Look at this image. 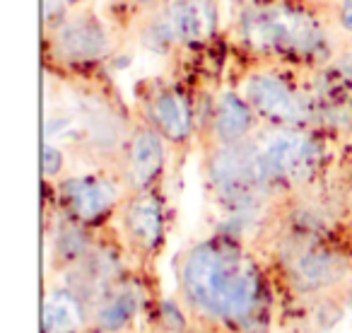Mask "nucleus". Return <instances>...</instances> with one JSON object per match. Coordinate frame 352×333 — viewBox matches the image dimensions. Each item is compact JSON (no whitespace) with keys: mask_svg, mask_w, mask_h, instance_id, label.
Wrapping results in <instances>:
<instances>
[{"mask_svg":"<svg viewBox=\"0 0 352 333\" xmlns=\"http://www.w3.org/2000/svg\"><path fill=\"white\" fill-rule=\"evenodd\" d=\"M184 280L201 307L222 316H244L256 299V275L215 246H198L186 261Z\"/></svg>","mask_w":352,"mask_h":333,"instance_id":"f257e3e1","label":"nucleus"},{"mask_svg":"<svg viewBox=\"0 0 352 333\" xmlns=\"http://www.w3.org/2000/svg\"><path fill=\"white\" fill-rule=\"evenodd\" d=\"M246 39L261 49L314 51L321 44V32L311 17L289 8H263L251 10L244 20Z\"/></svg>","mask_w":352,"mask_h":333,"instance_id":"f03ea898","label":"nucleus"},{"mask_svg":"<svg viewBox=\"0 0 352 333\" xmlns=\"http://www.w3.org/2000/svg\"><path fill=\"white\" fill-rule=\"evenodd\" d=\"M314 147L297 133H280L268 140L258 155L263 177H302L311 166Z\"/></svg>","mask_w":352,"mask_h":333,"instance_id":"7ed1b4c3","label":"nucleus"},{"mask_svg":"<svg viewBox=\"0 0 352 333\" xmlns=\"http://www.w3.org/2000/svg\"><path fill=\"white\" fill-rule=\"evenodd\" d=\"M251 104L265 116L278 118V121H299L304 116L302 102L289 92V87L283 80L273 75H258L246 85Z\"/></svg>","mask_w":352,"mask_h":333,"instance_id":"20e7f679","label":"nucleus"},{"mask_svg":"<svg viewBox=\"0 0 352 333\" xmlns=\"http://www.w3.org/2000/svg\"><path fill=\"white\" fill-rule=\"evenodd\" d=\"M212 174L227 196H239V193L251 191V186L258 179H265L258 155H251L246 150H227L217 155Z\"/></svg>","mask_w":352,"mask_h":333,"instance_id":"39448f33","label":"nucleus"},{"mask_svg":"<svg viewBox=\"0 0 352 333\" xmlns=\"http://www.w3.org/2000/svg\"><path fill=\"white\" fill-rule=\"evenodd\" d=\"M65 193H68L73 211L85 220L99 217L104 211H109V206L116 198V191H113L111 184L99 182V179H73L65 186Z\"/></svg>","mask_w":352,"mask_h":333,"instance_id":"423d86ee","label":"nucleus"},{"mask_svg":"<svg viewBox=\"0 0 352 333\" xmlns=\"http://www.w3.org/2000/svg\"><path fill=\"white\" fill-rule=\"evenodd\" d=\"M58 44L70 58H97L107 51V36L92 20H75L58 34Z\"/></svg>","mask_w":352,"mask_h":333,"instance_id":"0eeeda50","label":"nucleus"},{"mask_svg":"<svg viewBox=\"0 0 352 333\" xmlns=\"http://www.w3.org/2000/svg\"><path fill=\"white\" fill-rule=\"evenodd\" d=\"M169 25L174 30L176 39H201L212 27L210 6L208 3H198V0H182V3H176L169 10Z\"/></svg>","mask_w":352,"mask_h":333,"instance_id":"6e6552de","label":"nucleus"},{"mask_svg":"<svg viewBox=\"0 0 352 333\" xmlns=\"http://www.w3.org/2000/svg\"><path fill=\"white\" fill-rule=\"evenodd\" d=\"M82 323V309L78 299L68 292L49 294L44 304V331L46 333H73Z\"/></svg>","mask_w":352,"mask_h":333,"instance_id":"1a4fd4ad","label":"nucleus"},{"mask_svg":"<svg viewBox=\"0 0 352 333\" xmlns=\"http://www.w3.org/2000/svg\"><path fill=\"white\" fill-rule=\"evenodd\" d=\"M128 227L142 246L152 249L162 237V215L155 198H140L128 211Z\"/></svg>","mask_w":352,"mask_h":333,"instance_id":"9d476101","label":"nucleus"},{"mask_svg":"<svg viewBox=\"0 0 352 333\" xmlns=\"http://www.w3.org/2000/svg\"><path fill=\"white\" fill-rule=\"evenodd\" d=\"M162 164V145L157 140L155 133H140L133 142L131 150V169H133V182L138 186L147 184Z\"/></svg>","mask_w":352,"mask_h":333,"instance_id":"9b49d317","label":"nucleus"},{"mask_svg":"<svg viewBox=\"0 0 352 333\" xmlns=\"http://www.w3.org/2000/svg\"><path fill=\"white\" fill-rule=\"evenodd\" d=\"M155 116L164 133L174 140H182L191 131V116H188V107L179 94H162L155 102Z\"/></svg>","mask_w":352,"mask_h":333,"instance_id":"f8f14e48","label":"nucleus"},{"mask_svg":"<svg viewBox=\"0 0 352 333\" xmlns=\"http://www.w3.org/2000/svg\"><path fill=\"white\" fill-rule=\"evenodd\" d=\"M251 126V114L246 104L234 94L222 97L220 109H217V133L222 140H236Z\"/></svg>","mask_w":352,"mask_h":333,"instance_id":"ddd939ff","label":"nucleus"},{"mask_svg":"<svg viewBox=\"0 0 352 333\" xmlns=\"http://www.w3.org/2000/svg\"><path fill=\"white\" fill-rule=\"evenodd\" d=\"M133 312H135V299L126 294V297L116 299V302L109 304V307L104 309L102 312V326L109 328V331H116V328H121L123 323L133 316Z\"/></svg>","mask_w":352,"mask_h":333,"instance_id":"4468645a","label":"nucleus"},{"mask_svg":"<svg viewBox=\"0 0 352 333\" xmlns=\"http://www.w3.org/2000/svg\"><path fill=\"white\" fill-rule=\"evenodd\" d=\"M174 39H176V34H174V30H171L169 20L155 22V25L145 32V44L150 46V49H157V51H162L166 44H171Z\"/></svg>","mask_w":352,"mask_h":333,"instance_id":"2eb2a0df","label":"nucleus"},{"mask_svg":"<svg viewBox=\"0 0 352 333\" xmlns=\"http://www.w3.org/2000/svg\"><path fill=\"white\" fill-rule=\"evenodd\" d=\"M60 169V152L56 150V147H51V145H46L44 147V172L49 174H56Z\"/></svg>","mask_w":352,"mask_h":333,"instance_id":"dca6fc26","label":"nucleus"},{"mask_svg":"<svg viewBox=\"0 0 352 333\" xmlns=\"http://www.w3.org/2000/svg\"><path fill=\"white\" fill-rule=\"evenodd\" d=\"M164 316H166V321H169V326H176V328L184 326L182 316H179V312H176V309L171 307V304H164Z\"/></svg>","mask_w":352,"mask_h":333,"instance_id":"f3484780","label":"nucleus"},{"mask_svg":"<svg viewBox=\"0 0 352 333\" xmlns=\"http://www.w3.org/2000/svg\"><path fill=\"white\" fill-rule=\"evenodd\" d=\"M342 27L352 32V0H342Z\"/></svg>","mask_w":352,"mask_h":333,"instance_id":"a211bd4d","label":"nucleus"},{"mask_svg":"<svg viewBox=\"0 0 352 333\" xmlns=\"http://www.w3.org/2000/svg\"><path fill=\"white\" fill-rule=\"evenodd\" d=\"M138 3H145V6H150V3H155V0H138Z\"/></svg>","mask_w":352,"mask_h":333,"instance_id":"6ab92c4d","label":"nucleus"},{"mask_svg":"<svg viewBox=\"0 0 352 333\" xmlns=\"http://www.w3.org/2000/svg\"><path fill=\"white\" fill-rule=\"evenodd\" d=\"M68 3H78V0H68Z\"/></svg>","mask_w":352,"mask_h":333,"instance_id":"aec40b11","label":"nucleus"}]
</instances>
